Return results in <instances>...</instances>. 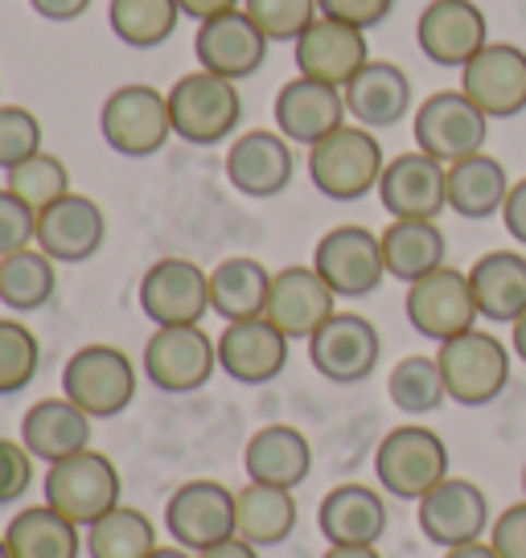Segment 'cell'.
<instances>
[{"label":"cell","mask_w":526,"mask_h":558,"mask_svg":"<svg viewBox=\"0 0 526 558\" xmlns=\"http://www.w3.org/2000/svg\"><path fill=\"white\" fill-rule=\"evenodd\" d=\"M272 276L260 259L251 255H230L218 267H211V313L223 320H251L263 316L267 296H272Z\"/></svg>","instance_id":"obj_35"},{"label":"cell","mask_w":526,"mask_h":558,"mask_svg":"<svg viewBox=\"0 0 526 558\" xmlns=\"http://www.w3.org/2000/svg\"><path fill=\"white\" fill-rule=\"evenodd\" d=\"M91 432H95V418L74 407L67 395H53V399H37L25 415H21V444L34 452V460L41 464H58L67 456H79L91 448Z\"/></svg>","instance_id":"obj_28"},{"label":"cell","mask_w":526,"mask_h":558,"mask_svg":"<svg viewBox=\"0 0 526 558\" xmlns=\"http://www.w3.org/2000/svg\"><path fill=\"white\" fill-rule=\"evenodd\" d=\"M386 501L374 485H334L316 506V530L330 546H379L386 534Z\"/></svg>","instance_id":"obj_26"},{"label":"cell","mask_w":526,"mask_h":558,"mask_svg":"<svg viewBox=\"0 0 526 558\" xmlns=\"http://www.w3.org/2000/svg\"><path fill=\"white\" fill-rule=\"evenodd\" d=\"M37 243V209H29L13 190L0 185V259Z\"/></svg>","instance_id":"obj_44"},{"label":"cell","mask_w":526,"mask_h":558,"mask_svg":"<svg viewBox=\"0 0 526 558\" xmlns=\"http://www.w3.org/2000/svg\"><path fill=\"white\" fill-rule=\"evenodd\" d=\"M490 546L498 550V558H526V497L493 518Z\"/></svg>","instance_id":"obj_46"},{"label":"cell","mask_w":526,"mask_h":558,"mask_svg":"<svg viewBox=\"0 0 526 558\" xmlns=\"http://www.w3.org/2000/svg\"><path fill=\"white\" fill-rule=\"evenodd\" d=\"M169 116H174V136L198 148H214L239 132L243 120V95L239 83H230L211 70H190L169 87Z\"/></svg>","instance_id":"obj_2"},{"label":"cell","mask_w":526,"mask_h":558,"mask_svg":"<svg viewBox=\"0 0 526 558\" xmlns=\"http://www.w3.org/2000/svg\"><path fill=\"white\" fill-rule=\"evenodd\" d=\"M186 17L177 0H107V25L132 50H157Z\"/></svg>","instance_id":"obj_38"},{"label":"cell","mask_w":526,"mask_h":558,"mask_svg":"<svg viewBox=\"0 0 526 558\" xmlns=\"http://www.w3.org/2000/svg\"><path fill=\"white\" fill-rule=\"evenodd\" d=\"M34 153H41V120L29 107L0 104V169L9 173Z\"/></svg>","instance_id":"obj_43"},{"label":"cell","mask_w":526,"mask_h":558,"mask_svg":"<svg viewBox=\"0 0 526 558\" xmlns=\"http://www.w3.org/2000/svg\"><path fill=\"white\" fill-rule=\"evenodd\" d=\"M41 497L46 506L58 509L62 518H71L74 525H95L104 513L123 506V481L116 460L104 456L99 448H87L79 456H67L58 464H46L41 476Z\"/></svg>","instance_id":"obj_3"},{"label":"cell","mask_w":526,"mask_h":558,"mask_svg":"<svg viewBox=\"0 0 526 558\" xmlns=\"http://www.w3.org/2000/svg\"><path fill=\"white\" fill-rule=\"evenodd\" d=\"M297 144L284 140L276 128H251L239 132L227 148V181L251 202L280 197L297 177Z\"/></svg>","instance_id":"obj_16"},{"label":"cell","mask_w":526,"mask_h":558,"mask_svg":"<svg viewBox=\"0 0 526 558\" xmlns=\"http://www.w3.org/2000/svg\"><path fill=\"white\" fill-rule=\"evenodd\" d=\"M510 349H514V357H518V362L526 366V313L518 316L514 325H510Z\"/></svg>","instance_id":"obj_54"},{"label":"cell","mask_w":526,"mask_h":558,"mask_svg":"<svg viewBox=\"0 0 526 558\" xmlns=\"http://www.w3.org/2000/svg\"><path fill=\"white\" fill-rule=\"evenodd\" d=\"M141 390V369L120 345H83L74 349L62 366V395L83 407L91 418H116L123 415Z\"/></svg>","instance_id":"obj_5"},{"label":"cell","mask_w":526,"mask_h":558,"mask_svg":"<svg viewBox=\"0 0 526 558\" xmlns=\"http://www.w3.org/2000/svg\"><path fill=\"white\" fill-rule=\"evenodd\" d=\"M107 243V214L87 193H67L37 214V243L58 267L95 259Z\"/></svg>","instance_id":"obj_18"},{"label":"cell","mask_w":526,"mask_h":558,"mask_svg":"<svg viewBox=\"0 0 526 558\" xmlns=\"http://www.w3.org/2000/svg\"><path fill=\"white\" fill-rule=\"evenodd\" d=\"M4 190H13L21 202H25L29 209H37V214H41L46 206H53V202H62L67 193H74L67 160L46 153V148L9 169V173H4Z\"/></svg>","instance_id":"obj_40"},{"label":"cell","mask_w":526,"mask_h":558,"mask_svg":"<svg viewBox=\"0 0 526 558\" xmlns=\"http://www.w3.org/2000/svg\"><path fill=\"white\" fill-rule=\"evenodd\" d=\"M386 399L395 402V411H404L411 418L440 411L449 390H444V374H440L437 357L411 353L404 362H395V369L386 374Z\"/></svg>","instance_id":"obj_39"},{"label":"cell","mask_w":526,"mask_h":558,"mask_svg":"<svg viewBox=\"0 0 526 558\" xmlns=\"http://www.w3.org/2000/svg\"><path fill=\"white\" fill-rule=\"evenodd\" d=\"M34 488V452L17 439H0V506H17Z\"/></svg>","instance_id":"obj_45"},{"label":"cell","mask_w":526,"mask_h":558,"mask_svg":"<svg viewBox=\"0 0 526 558\" xmlns=\"http://www.w3.org/2000/svg\"><path fill=\"white\" fill-rule=\"evenodd\" d=\"M243 469L247 481H255V485H276L297 493L313 472V444L292 423H267L247 439Z\"/></svg>","instance_id":"obj_29"},{"label":"cell","mask_w":526,"mask_h":558,"mask_svg":"<svg viewBox=\"0 0 526 558\" xmlns=\"http://www.w3.org/2000/svg\"><path fill=\"white\" fill-rule=\"evenodd\" d=\"M477 313L490 325H514L526 313V255L518 251H486L469 267Z\"/></svg>","instance_id":"obj_30"},{"label":"cell","mask_w":526,"mask_h":558,"mask_svg":"<svg viewBox=\"0 0 526 558\" xmlns=\"http://www.w3.org/2000/svg\"><path fill=\"white\" fill-rule=\"evenodd\" d=\"M502 227H506V234L514 243L526 246V177H518L510 185V197L506 206H502Z\"/></svg>","instance_id":"obj_48"},{"label":"cell","mask_w":526,"mask_h":558,"mask_svg":"<svg viewBox=\"0 0 526 558\" xmlns=\"http://www.w3.org/2000/svg\"><path fill=\"white\" fill-rule=\"evenodd\" d=\"M321 558H383L379 546H330Z\"/></svg>","instance_id":"obj_53"},{"label":"cell","mask_w":526,"mask_h":558,"mask_svg":"<svg viewBox=\"0 0 526 558\" xmlns=\"http://www.w3.org/2000/svg\"><path fill=\"white\" fill-rule=\"evenodd\" d=\"M346 111L354 123H362L370 132H386L395 123H404L411 116V78L404 66L383 62V58H370L367 66L354 74L346 83Z\"/></svg>","instance_id":"obj_27"},{"label":"cell","mask_w":526,"mask_h":558,"mask_svg":"<svg viewBox=\"0 0 526 558\" xmlns=\"http://www.w3.org/2000/svg\"><path fill=\"white\" fill-rule=\"evenodd\" d=\"M416 522H420L423 538L440 550L469 546L490 534V497H486V488L465 476H444L428 497L416 501Z\"/></svg>","instance_id":"obj_14"},{"label":"cell","mask_w":526,"mask_h":558,"mask_svg":"<svg viewBox=\"0 0 526 558\" xmlns=\"http://www.w3.org/2000/svg\"><path fill=\"white\" fill-rule=\"evenodd\" d=\"M374 476L379 488L399 497V501H420L432 488L453 476L449 472V444L423 427V423H404V427H391L379 439V452H374Z\"/></svg>","instance_id":"obj_6"},{"label":"cell","mask_w":526,"mask_h":558,"mask_svg":"<svg viewBox=\"0 0 526 558\" xmlns=\"http://www.w3.org/2000/svg\"><path fill=\"white\" fill-rule=\"evenodd\" d=\"M157 546V522L136 506H116L95 525H87L91 558H148Z\"/></svg>","instance_id":"obj_37"},{"label":"cell","mask_w":526,"mask_h":558,"mask_svg":"<svg viewBox=\"0 0 526 558\" xmlns=\"http://www.w3.org/2000/svg\"><path fill=\"white\" fill-rule=\"evenodd\" d=\"M321 4V17L346 21V25H358V29H374L391 17L395 0H316Z\"/></svg>","instance_id":"obj_47"},{"label":"cell","mask_w":526,"mask_h":558,"mask_svg":"<svg viewBox=\"0 0 526 558\" xmlns=\"http://www.w3.org/2000/svg\"><path fill=\"white\" fill-rule=\"evenodd\" d=\"M416 41L428 62L465 70L490 46V21L474 0H428L416 21Z\"/></svg>","instance_id":"obj_17"},{"label":"cell","mask_w":526,"mask_h":558,"mask_svg":"<svg viewBox=\"0 0 526 558\" xmlns=\"http://www.w3.org/2000/svg\"><path fill=\"white\" fill-rule=\"evenodd\" d=\"M141 313L157 325H202L211 313V271H202L193 259L165 255L141 276Z\"/></svg>","instance_id":"obj_15"},{"label":"cell","mask_w":526,"mask_h":558,"mask_svg":"<svg viewBox=\"0 0 526 558\" xmlns=\"http://www.w3.org/2000/svg\"><path fill=\"white\" fill-rule=\"evenodd\" d=\"M148 558H198L193 550H186V546H177V542H169V546H157Z\"/></svg>","instance_id":"obj_55"},{"label":"cell","mask_w":526,"mask_h":558,"mask_svg":"<svg viewBox=\"0 0 526 558\" xmlns=\"http://www.w3.org/2000/svg\"><path fill=\"white\" fill-rule=\"evenodd\" d=\"M411 136L416 148L437 157L440 165H453L474 153H486V136H490V116L465 95V90H437L428 95L416 116H411Z\"/></svg>","instance_id":"obj_8"},{"label":"cell","mask_w":526,"mask_h":558,"mask_svg":"<svg viewBox=\"0 0 526 558\" xmlns=\"http://www.w3.org/2000/svg\"><path fill=\"white\" fill-rule=\"evenodd\" d=\"M404 308L411 329L437 345L477 329V320H481L474 288H469V271H456V267H440L432 276L407 283Z\"/></svg>","instance_id":"obj_12"},{"label":"cell","mask_w":526,"mask_h":558,"mask_svg":"<svg viewBox=\"0 0 526 558\" xmlns=\"http://www.w3.org/2000/svg\"><path fill=\"white\" fill-rule=\"evenodd\" d=\"M461 90L490 120H514L526 111V50L510 41H490L461 70Z\"/></svg>","instance_id":"obj_23"},{"label":"cell","mask_w":526,"mask_h":558,"mask_svg":"<svg viewBox=\"0 0 526 558\" xmlns=\"http://www.w3.org/2000/svg\"><path fill=\"white\" fill-rule=\"evenodd\" d=\"M177 4H181V13L193 17L198 25H202V21L223 17V13H235V9H243V0H177Z\"/></svg>","instance_id":"obj_50"},{"label":"cell","mask_w":526,"mask_h":558,"mask_svg":"<svg viewBox=\"0 0 526 558\" xmlns=\"http://www.w3.org/2000/svg\"><path fill=\"white\" fill-rule=\"evenodd\" d=\"M523 497H526V464H523Z\"/></svg>","instance_id":"obj_57"},{"label":"cell","mask_w":526,"mask_h":558,"mask_svg":"<svg viewBox=\"0 0 526 558\" xmlns=\"http://www.w3.org/2000/svg\"><path fill=\"white\" fill-rule=\"evenodd\" d=\"M334 313H337L334 288L316 276L313 263H292V267H280L272 276V296H267L263 316L288 341H309Z\"/></svg>","instance_id":"obj_19"},{"label":"cell","mask_w":526,"mask_h":558,"mask_svg":"<svg viewBox=\"0 0 526 558\" xmlns=\"http://www.w3.org/2000/svg\"><path fill=\"white\" fill-rule=\"evenodd\" d=\"M313 267L316 276L334 288L337 300H362L379 292L386 279L383 239L354 222L325 230L313 246Z\"/></svg>","instance_id":"obj_10"},{"label":"cell","mask_w":526,"mask_h":558,"mask_svg":"<svg viewBox=\"0 0 526 558\" xmlns=\"http://www.w3.org/2000/svg\"><path fill=\"white\" fill-rule=\"evenodd\" d=\"M440 558H498L490 542H469V546H453V550H444Z\"/></svg>","instance_id":"obj_52"},{"label":"cell","mask_w":526,"mask_h":558,"mask_svg":"<svg viewBox=\"0 0 526 558\" xmlns=\"http://www.w3.org/2000/svg\"><path fill=\"white\" fill-rule=\"evenodd\" d=\"M379 239H383L386 276L399 279V283H416V279L449 267V239H444L440 222H428V218H391V227Z\"/></svg>","instance_id":"obj_31"},{"label":"cell","mask_w":526,"mask_h":558,"mask_svg":"<svg viewBox=\"0 0 526 558\" xmlns=\"http://www.w3.org/2000/svg\"><path fill=\"white\" fill-rule=\"evenodd\" d=\"M95 0H29V9H34L37 17L46 21H58V25H67V21H79L87 13Z\"/></svg>","instance_id":"obj_49"},{"label":"cell","mask_w":526,"mask_h":558,"mask_svg":"<svg viewBox=\"0 0 526 558\" xmlns=\"http://www.w3.org/2000/svg\"><path fill=\"white\" fill-rule=\"evenodd\" d=\"M0 558H13V550H9V542H4V534H0Z\"/></svg>","instance_id":"obj_56"},{"label":"cell","mask_w":526,"mask_h":558,"mask_svg":"<svg viewBox=\"0 0 526 558\" xmlns=\"http://www.w3.org/2000/svg\"><path fill=\"white\" fill-rule=\"evenodd\" d=\"M510 173L506 165L490 153H474L465 160L449 165V209L469 218V222H486L493 214H502L510 197Z\"/></svg>","instance_id":"obj_32"},{"label":"cell","mask_w":526,"mask_h":558,"mask_svg":"<svg viewBox=\"0 0 526 558\" xmlns=\"http://www.w3.org/2000/svg\"><path fill=\"white\" fill-rule=\"evenodd\" d=\"M383 337L362 313H334L309 337V362L334 386H358L379 369Z\"/></svg>","instance_id":"obj_13"},{"label":"cell","mask_w":526,"mask_h":558,"mask_svg":"<svg viewBox=\"0 0 526 558\" xmlns=\"http://www.w3.org/2000/svg\"><path fill=\"white\" fill-rule=\"evenodd\" d=\"M370 62L367 29L346 25L334 17H316L304 34L297 37V74L330 83V87L346 90L358 70Z\"/></svg>","instance_id":"obj_24"},{"label":"cell","mask_w":526,"mask_h":558,"mask_svg":"<svg viewBox=\"0 0 526 558\" xmlns=\"http://www.w3.org/2000/svg\"><path fill=\"white\" fill-rule=\"evenodd\" d=\"M510 357L514 349L486 329H469L444 341L437 349L440 374H444V390L449 399L461 407H490L502 399L510 386Z\"/></svg>","instance_id":"obj_7"},{"label":"cell","mask_w":526,"mask_h":558,"mask_svg":"<svg viewBox=\"0 0 526 558\" xmlns=\"http://www.w3.org/2000/svg\"><path fill=\"white\" fill-rule=\"evenodd\" d=\"M267 50H272V41L263 37V29L247 17L243 9L223 13V17H214V21H202V25H198V37H193V58H198V66L211 70V74H223L230 83H243L255 70H263Z\"/></svg>","instance_id":"obj_22"},{"label":"cell","mask_w":526,"mask_h":558,"mask_svg":"<svg viewBox=\"0 0 526 558\" xmlns=\"http://www.w3.org/2000/svg\"><path fill=\"white\" fill-rule=\"evenodd\" d=\"M4 542H9L13 558H79L87 550L83 525H74L71 518H62V513L50 509L46 501L21 509L17 518H9Z\"/></svg>","instance_id":"obj_33"},{"label":"cell","mask_w":526,"mask_h":558,"mask_svg":"<svg viewBox=\"0 0 526 558\" xmlns=\"http://www.w3.org/2000/svg\"><path fill=\"white\" fill-rule=\"evenodd\" d=\"M243 13L263 29L267 41H292L321 17L316 0H243Z\"/></svg>","instance_id":"obj_42"},{"label":"cell","mask_w":526,"mask_h":558,"mask_svg":"<svg viewBox=\"0 0 526 558\" xmlns=\"http://www.w3.org/2000/svg\"><path fill=\"white\" fill-rule=\"evenodd\" d=\"M239 522H235V534L243 542H251L255 550H272L280 542L292 538L297 530V493L292 488H276V485H255L247 481L239 493Z\"/></svg>","instance_id":"obj_34"},{"label":"cell","mask_w":526,"mask_h":558,"mask_svg":"<svg viewBox=\"0 0 526 558\" xmlns=\"http://www.w3.org/2000/svg\"><path fill=\"white\" fill-rule=\"evenodd\" d=\"M99 136L111 153L128 160L157 157L174 140V116H169V90L148 83H123L99 107Z\"/></svg>","instance_id":"obj_4"},{"label":"cell","mask_w":526,"mask_h":558,"mask_svg":"<svg viewBox=\"0 0 526 558\" xmlns=\"http://www.w3.org/2000/svg\"><path fill=\"white\" fill-rule=\"evenodd\" d=\"M58 292V263L41 246H25L0 259V304L9 313H41Z\"/></svg>","instance_id":"obj_36"},{"label":"cell","mask_w":526,"mask_h":558,"mask_svg":"<svg viewBox=\"0 0 526 558\" xmlns=\"http://www.w3.org/2000/svg\"><path fill=\"white\" fill-rule=\"evenodd\" d=\"M272 116H276V132L284 140H292L300 148H313L325 136H334L350 111H346V95L337 87L297 74L276 90Z\"/></svg>","instance_id":"obj_25"},{"label":"cell","mask_w":526,"mask_h":558,"mask_svg":"<svg viewBox=\"0 0 526 558\" xmlns=\"http://www.w3.org/2000/svg\"><path fill=\"white\" fill-rule=\"evenodd\" d=\"M41 369V341L21 320H0V395H21Z\"/></svg>","instance_id":"obj_41"},{"label":"cell","mask_w":526,"mask_h":558,"mask_svg":"<svg viewBox=\"0 0 526 558\" xmlns=\"http://www.w3.org/2000/svg\"><path fill=\"white\" fill-rule=\"evenodd\" d=\"M379 202L391 218H428L437 222L449 209V165L428 153H399L386 160L379 181Z\"/></svg>","instance_id":"obj_20"},{"label":"cell","mask_w":526,"mask_h":558,"mask_svg":"<svg viewBox=\"0 0 526 558\" xmlns=\"http://www.w3.org/2000/svg\"><path fill=\"white\" fill-rule=\"evenodd\" d=\"M288 345L292 341L267 316L230 320L218 332V369L239 386H267L288 366Z\"/></svg>","instance_id":"obj_21"},{"label":"cell","mask_w":526,"mask_h":558,"mask_svg":"<svg viewBox=\"0 0 526 558\" xmlns=\"http://www.w3.org/2000/svg\"><path fill=\"white\" fill-rule=\"evenodd\" d=\"M141 369L160 395H193L218 369V341L202 325L153 329V337L144 341Z\"/></svg>","instance_id":"obj_9"},{"label":"cell","mask_w":526,"mask_h":558,"mask_svg":"<svg viewBox=\"0 0 526 558\" xmlns=\"http://www.w3.org/2000/svg\"><path fill=\"white\" fill-rule=\"evenodd\" d=\"M383 169V144L362 123H342L334 136L309 148V181L330 202H362L367 193H379Z\"/></svg>","instance_id":"obj_1"},{"label":"cell","mask_w":526,"mask_h":558,"mask_svg":"<svg viewBox=\"0 0 526 558\" xmlns=\"http://www.w3.org/2000/svg\"><path fill=\"white\" fill-rule=\"evenodd\" d=\"M239 522V497L223 481H186L174 488V497L165 501V534L186 546V550H206L214 542L235 538Z\"/></svg>","instance_id":"obj_11"},{"label":"cell","mask_w":526,"mask_h":558,"mask_svg":"<svg viewBox=\"0 0 526 558\" xmlns=\"http://www.w3.org/2000/svg\"><path fill=\"white\" fill-rule=\"evenodd\" d=\"M198 558H260V550L235 534V538H223L214 542V546H206V550H198Z\"/></svg>","instance_id":"obj_51"}]
</instances>
